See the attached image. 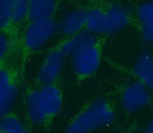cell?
<instances>
[{
  "mask_svg": "<svg viewBox=\"0 0 153 133\" xmlns=\"http://www.w3.org/2000/svg\"><path fill=\"white\" fill-rule=\"evenodd\" d=\"M143 35L146 41L153 45V26H143Z\"/></svg>",
  "mask_w": 153,
  "mask_h": 133,
  "instance_id": "cell-18",
  "label": "cell"
},
{
  "mask_svg": "<svg viewBox=\"0 0 153 133\" xmlns=\"http://www.w3.org/2000/svg\"><path fill=\"white\" fill-rule=\"evenodd\" d=\"M145 132L146 133H153V116L148 123V125L146 126V129H145Z\"/></svg>",
  "mask_w": 153,
  "mask_h": 133,
  "instance_id": "cell-19",
  "label": "cell"
},
{
  "mask_svg": "<svg viewBox=\"0 0 153 133\" xmlns=\"http://www.w3.org/2000/svg\"><path fill=\"white\" fill-rule=\"evenodd\" d=\"M87 15V11L83 9H75L68 12L60 22V29L63 34L68 36L77 35L86 26Z\"/></svg>",
  "mask_w": 153,
  "mask_h": 133,
  "instance_id": "cell-9",
  "label": "cell"
},
{
  "mask_svg": "<svg viewBox=\"0 0 153 133\" xmlns=\"http://www.w3.org/2000/svg\"><path fill=\"white\" fill-rule=\"evenodd\" d=\"M1 133H31L22 122L18 117L12 115L2 117Z\"/></svg>",
  "mask_w": 153,
  "mask_h": 133,
  "instance_id": "cell-13",
  "label": "cell"
},
{
  "mask_svg": "<svg viewBox=\"0 0 153 133\" xmlns=\"http://www.w3.org/2000/svg\"><path fill=\"white\" fill-rule=\"evenodd\" d=\"M18 97L17 86L8 71L0 73V112L2 117L9 115Z\"/></svg>",
  "mask_w": 153,
  "mask_h": 133,
  "instance_id": "cell-7",
  "label": "cell"
},
{
  "mask_svg": "<svg viewBox=\"0 0 153 133\" xmlns=\"http://www.w3.org/2000/svg\"><path fill=\"white\" fill-rule=\"evenodd\" d=\"M137 16L143 26H153V2H147L138 8Z\"/></svg>",
  "mask_w": 153,
  "mask_h": 133,
  "instance_id": "cell-15",
  "label": "cell"
},
{
  "mask_svg": "<svg viewBox=\"0 0 153 133\" xmlns=\"http://www.w3.org/2000/svg\"><path fill=\"white\" fill-rule=\"evenodd\" d=\"M8 50H9V42L5 35H2L0 38V54L2 58L6 54Z\"/></svg>",
  "mask_w": 153,
  "mask_h": 133,
  "instance_id": "cell-17",
  "label": "cell"
},
{
  "mask_svg": "<svg viewBox=\"0 0 153 133\" xmlns=\"http://www.w3.org/2000/svg\"><path fill=\"white\" fill-rule=\"evenodd\" d=\"M151 100L149 89L140 81L129 83L121 95L122 107L127 112H136L143 109Z\"/></svg>",
  "mask_w": 153,
  "mask_h": 133,
  "instance_id": "cell-5",
  "label": "cell"
},
{
  "mask_svg": "<svg viewBox=\"0 0 153 133\" xmlns=\"http://www.w3.org/2000/svg\"><path fill=\"white\" fill-rule=\"evenodd\" d=\"M30 0H14L10 11L11 22L18 23L22 21L28 15Z\"/></svg>",
  "mask_w": 153,
  "mask_h": 133,
  "instance_id": "cell-14",
  "label": "cell"
},
{
  "mask_svg": "<svg viewBox=\"0 0 153 133\" xmlns=\"http://www.w3.org/2000/svg\"><path fill=\"white\" fill-rule=\"evenodd\" d=\"M62 103V94L57 86L54 84L43 85L28 95L27 112L34 123L42 124L59 112Z\"/></svg>",
  "mask_w": 153,
  "mask_h": 133,
  "instance_id": "cell-1",
  "label": "cell"
},
{
  "mask_svg": "<svg viewBox=\"0 0 153 133\" xmlns=\"http://www.w3.org/2000/svg\"><path fill=\"white\" fill-rule=\"evenodd\" d=\"M128 9L121 5H111L104 12V34H111L123 28L129 23Z\"/></svg>",
  "mask_w": 153,
  "mask_h": 133,
  "instance_id": "cell-8",
  "label": "cell"
},
{
  "mask_svg": "<svg viewBox=\"0 0 153 133\" xmlns=\"http://www.w3.org/2000/svg\"><path fill=\"white\" fill-rule=\"evenodd\" d=\"M100 63V51L97 41L86 45L71 56L73 69L80 77L93 74Z\"/></svg>",
  "mask_w": 153,
  "mask_h": 133,
  "instance_id": "cell-3",
  "label": "cell"
},
{
  "mask_svg": "<svg viewBox=\"0 0 153 133\" xmlns=\"http://www.w3.org/2000/svg\"><path fill=\"white\" fill-rule=\"evenodd\" d=\"M14 0H0V24L2 28L11 22L10 11Z\"/></svg>",
  "mask_w": 153,
  "mask_h": 133,
  "instance_id": "cell-16",
  "label": "cell"
},
{
  "mask_svg": "<svg viewBox=\"0 0 153 133\" xmlns=\"http://www.w3.org/2000/svg\"><path fill=\"white\" fill-rule=\"evenodd\" d=\"M133 72L139 81L153 90V57L147 51L139 54L133 66Z\"/></svg>",
  "mask_w": 153,
  "mask_h": 133,
  "instance_id": "cell-10",
  "label": "cell"
},
{
  "mask_svg": "<svg viewBox=\"0 0 153 133\" xmlns=\"http://www.w3.org/2000/svg\"><path fill=\"white\" fill-rule=\"evenodd\" d=\"M65 56L60 48L51 52L38 71V81L43 85L53 84L62 71Z\"/></svg>",
  "mask_w": 153,
  "mask_h": 133,
  "instance_id": "cell-6",
  "label": "cell"
},
{
  "mask_svg": "<svg viewBox=\"0 0 153 133\" xmlns=\"http://www.w3.org/2000/svg\"><path fill=\"white\" fill-rule=\"evenodd\" d=\"M57 26L51 19L33 21L25 33V47L30 51L40 49L54 35Z\"/></svg>",
  "mask_w": 153,
  "mask_h": 133,
  "instance_id": "cell-4",
  "label": "cell"
},
{
  "mask_svg": "<svg viewBox=\"0 0 153 133\" xmlns=\"http://www.w3.org/2000/svg\"><path fill=\"white\" fill-rule=\"evenodd\" d=\"M114 117L109 103L104 100H96L75 118L66 133H90L111 124Z\"/></svg>",
  "mask_w": 153,
  "mask_h": 133,
  "instance_id": "cell-2",
  "label": "cell"
},
{
  "mask_svg": "<svg viewBox=\"0 0 153 133\" xmlns=\"http://www.w3.org/2000/svg\"><path fill=\"white\" fill-rule=\"evenodd\" d=\"M94 42H97V39L91 32H80L64 42L60 49L65 55L71 57L82 48Z\"/></svg>",
  "mask_w": 153,
  "mask_h": 133,
  "instance_id": "cell-12",
  "label": "cell"
},
{
  "mask_svg": "<svg viewBox=\"0 0 153 133\" xmlns=\"http://www.w3.org/2000/svg\"><path fill=\"white\" fill-rule=\"evenodd\" d=\"M56 6V0H30L28 16L32 22L51 19Z\"/></svg>",
  "mask_w": 153,
  "mask_h": 133,
  "instance_id": "cell-11",
  "label": "cell"
}]
</instances>
